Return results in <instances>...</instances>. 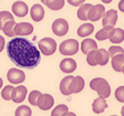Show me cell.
I'll list each match as a JSON object with an SVG mask.
<instances>
[{
    "instance_id": "cell-28",
    "label": "cell",
    "mask_w": 124,
    "mask_h": 116,
    "mask_svg": "<svg viewBox=\"0 0 124 116\" xmlns=\"http://www.w3.org/2000/svg\"><path fill=\"white\" fill-rule=\"evenodd\" d=\"M31 115H32V111L27 105L19 106L15 112V116H31Z\"/></svg>"
},
{
    "instance_id": "cell-11",
    "label": "cell",
    "mask_w": 124,
    "mask_h": 116,
    "mask_svg": "<svg viewBox=\"0 0 124 116\" xmlns=\"http://www.w3.org/2000/svg\"><path fill=\"white\" fill-rule=\"evenodd\" d=\"M27 94H28V90H27L26 86L19 85V86L13 88L12 94H11V100L15 103H21V102L26 100Z\"/></svg>"
},
{
    "instance_id": "cell-14",
    "label": "cell",
    "mask_w": 124,
    "mask_h": 116,
    "mask_svg": "<svg viewBox=\"0 0 124 116\" xmlns=\"http://www.w3.org/2000/svg\"><path fill=\"white\" fill-rule=\"evenodd\" d=\"M60 69L64 73H72L77 70V62L71 58H65L60 62Z\"/></svg>"
},
{
    "instance_id": "cell-29",
    "label": "cell",
    "mask_w": 124,
    "mask_h": 116,
    "mask_svg": "<svg viewBox=\"0 0 124 116\" xmlns=\"http://www.w3.org/2000/svg\"><path fill=\"white\" fill-rule=\"evenodd\" d=\"M69 112V107L64 104H60L57 107L53 108V111L51 113V116H63L65 113Z\"/></svg>"
},
{
    "instance_id": "cell-27",
    "label": "cell",
    "mask_w": 124,
    "mask_h": 116,
    "mask_svg": "<svg viewBox=\"0 0 124 116\" xmlns=\"http://www.w3.org/2000/svg\"><path fill=\"white\" fill-rule=\"evenodd\" d=\"M10 20H15L13 19V14L11 12H9V11H0V30L2 29L3 24H5L6 22H8V21Z\"/></svg>"
},
{
    "instance_id": "cell-21",
    "label": "cell",
    "mask_w": 124,
    "mask_h": 116,
    "mask_svg": "<svg viewBox=\"0 0 124 116\" xmlns=\"http://www.w3.org/2000/svg\"><path fill=\"white\" fill-rule=\"evenodd\" d=\"M94 31V26L92 23H83L82 26L78 28V36H82V38H86Z\"/></svg>"
},
{
    "instance_id": "cell-39",
    "label": "cell",
    "mask_w": 124,
    "mask_h": 116,
    "mask_svg": "<svg viewBox=\"0 0 124 116\" xmlns=\"http://www.w3.org/2000/svg\"><path fill=\"white\" fill-rule=\"evenodd\" d=\"M2 85H3V81H2V79L0 77V90H1V87H2Z\"/></svg>"
},
{
    "instance_id": "cell-3",
    "label": "cell",
    "mask_w": 124,
    "mask_h": 116,
    "mask_svg": "<svg viewBox=\"0 0 124 116\" xmlns=\"http://www.w3.org/2000/svg\"><path fill=\"white\" fill-rule=\"evenodd\" d=\"M80 49V44L78 42V40L75 39H68L64 40L63 42H61V44L59 45V51L63 55H74L78 53Z\"/></svg>"
},
{
    "instance_id": "cell-32",
    "label": "cell",
    "mask_w": 124,
    "mask_h": 116,
    "mask_svg": "<svg viewBox=\"0 0 124 116\" xmlns=\"http://www.w3.org/2000/svg\"><path fill=\"white\" fill-rule=\"evenodd\" d=\"M108 52L110 57H114V55H117V54H124V49L119 45H112L110 46Z\"/></svg>"
},
{
    "instance_id": "cell-31",
    "label": "cell",
    "mask_w": 124,
    "mask_h": 116,
    "mask_svg": "<svg viewBox=\"0 0 124 116\" xmlns=\"http://www.w3.org/2000/svg\"><path fill=\"white\" fill-rule=\"evenodd\" d=\"M13 88L15 87H13L12 85H7V86H5L1 90V96H2L3 100H6V101L11 100V94H12Z\"/></svg>"
},
{
    "instance_id": "cell-16",
    "label": "cell",
    "mask_w": 124,
    "mask_h": 116,
    "mask_svg": "<svg viewBox=\"0 0 124 116\" xmlns=\"http://www.w3.org/2000/svg\"><path fill=\"white\" fill-rule=\"evenodd\" d=\"M108 40L114 44H119L124 41V30L121 28H113L108 34Z\"/></svg>"
},
{
    "instance_id": "cell-37",
    "label": "cell",
    "mask_w": 124,
    "mask_h": 116,
    "mask_svg": "<svg viewBox=\"0 0 124 116\" xmlns=\"http://www.w3.org/2000/svg\"><path fill=\"white\" fill-rule=\"evenodd\" d=\"M119 10L124 12V0H121L119 2Z\"/></svg>"
},
{
    "instance_id": "cell-23",
    "label": "cell",
    "mask_w": 124,
    "mask_h": 116,
    "mask_svg": "<svg viewBox=\"0 0 124 116\" xmlns=\"http://www.w3.org/2000/svg\"><path fill=\"white\" fill-rule=\"evenodd\" d=\"M64 3H65L64 0H46L44 1V5L49 8L50 10L53 11L61 10L62 8L64 7Z\"/></svg>"
},
{
    "instance_id": "cell-43",
    "label": "cell",
    "mask_w": 124,
    "mask_h": 116,
    "mask_svg": "<svg viewBox=\"0 0 124 116\" xmlns=\"http://www.w3.org/2000/svg\"><path fill=\"white\" fill-rule=\"evenodd\" d=\"M44 1H46V0H41V2H43V3H44Z\"/></svg>"
},
{
    "instance_id": "cell-36",
    "label": "cell",
    "mask_w": 124,
    "mask_h": 116,
    "mask_svg": "<svg viewBox=\"0 0 124 116\" xmlns=\"http://www.w3.org/2000/svg\"><path fill=\"white\" fill-rule=\"evenodd\" d=\"M6 46V41H5V38L0 36V52H2L3 49Z\"/></svg>"
},
{
    "instance_id": "cell-40",
    "label": "cell",
    "mask_w": 124,
    "mask_h": 116,
    "mask_svg": "<svg viewBox=\"0 0 124 116\" xmlns=\"http://www.w3.org/2000/svg\"><path fill=\"white\" fill-rule=\"evenodd\" d=\"M102 1H103L104 3H110L112 1V0H102Z\"/></svg>"
},
{
    "instance_id": "cell-17",
    "label": "cell",
    "mask_w": 124,
    "mask_h": 116,
    "mask_svg": "<svg viewBox=\"0 0 124 116\" xmlns=\"http://www.w3.org/2000/svg\"><path fill=\"white\" fill-rule=\"evenodd\" d=\"M98 50V44H96V41L93 40V39H84L82 42H81V51L84 54L88 55L91 51H95Z\"/></svg>"
},
{
    "instance_id": "cell-8",
    "label": "cell",
    "mask_w": 124,
    "mask_h": 116,
    "mask_svg": "<svg viewBox=\"0 0 124 116\" xmlns=\"http://www.w3.org/2000/svg\"><path fill=\"white\" fill-rule=\"evenodd\" d=\"M53 104H54L53 96L50 95V94H41L38 100L37 106L42 111H48L51 107H53Z\"/></svg>"
},
{
    "instance_id": "cell-15",
    "label": "cell",
    "mask_w": 124,
    "mask_h": 116,
    "mask_svg": "<svg viewBox=\"0 0 124 116\" xmlns=\"http://www.w3.org/2000/svg\"><path fill=\"white\" fill-rule=\"evenodd\" d=\"M30 15L31 19L36 22L41 21L44 18V9L40 3H36L32 6V8L30 9Z\"/></svg>"
},
{
    "instance_id": "cell-30",
    "label": "cell",
    "mask_w": 124,
    "mask_h": 116,
    "mask_svg": "<svg viewBox=\"0 0 124 116\" xmlns=\"http://www.w3.org/2000/svg\"><path fill=\"white\" fill-rule=\"evenodd\" d=\"M41 94H42V93L40 92V91H32V92H30V93H29V96H28L29 103H30L31 105L37 106L38 100H39V97H40V95H41Z\"/></svg>"
},
{
    "instance_id": "cell-7",
    "label": "cell",
    "mask_w": 124,
    "mask_h": 116,
    "mask_svg": "<svg viewBox=\"0 0 124 116\" xmlns=\"http://www.w3.org/2000/svg\"><path fill=\"white\" fill-rule=\"evenodd\" d=\"M33 32V26L29 22H19L15 26V34L18 36H30Z\"/></svg>"
},
{
    "instance_id": "cell-24",
    "label": "cell",
    "mask_w": 124,
    "mask_h": 116,
    "mask_svg": "<svg viewBox=\"0 0 124 116\" xmlns=\"http://www.w3.org/2000/svg\"><path fill=\"white\" fill-rule=\"evenodd\" d=\"M92 6L93 5H91V3H83L82 6H80V8H79V10L77 12L78 18L83 21L88 20V13H89V10L92 8Z\"/></svg>"
},
{
    "instance_id": "cell-42",
    "label": "cell",
    "mask_w": 124,
    "mask_h": 116,
    "mask_svg": "<svg viewBox=\"0 0 124 116\" xmlns=\"http://www.w3.org/2000/svg\"><path fill=\"white\" fill-rule=\"evenodd\" d=\"M121 72H122V73H123V74H124V66H123V67H122V70H121Z\"/></svg>"
},
{
    "instance_id": "cell-2",
    "label": "cell",
    "mask_w": 124,
    "mask_h": 116,
    "mask_svg": "<svg viewBox=\"0 0 124 116\" xmlns=\"http://www.w3.org/2000/svg\"><path fill=\"white\" fill-rule=\"evenodd\" d=\"M90 87L98 92L99 96L103 98H108L111 94V86L108 82L103 77H95L90 82Z\"/></svg>"
},
{
    "instance_id": "cell-12",
    "label": "cell",
    "mask_w": 124,
    "mask_h": 116,
    "mask_svg": "<svg viewBox=\"0 0 124 116\" xmlns=\"http://www.w3.org/2000/svg\"><path fill=\"white\" fill-rule=\"evenodd\" d=\"M11 10H12V13L17 17H26L29 12V7L26 2L23 1H16L13 2L12 7H11Z\"/></svg>"
},
{
    "instance_id": "cell-26",
    "label": "cell",
    "mask_w": 124,
    "mask_h": 116,
    "mask_svg": "<svg viewBox=\"0 0 124 116\" xmlns=\"http://www.w3.org/2000/svg\"><path fill=\"white\" fill-rule=\"evenodd\" d=\"M112 29H113L112 27H103L101 30H99L98 32H96L95 39L98 41H104V40L108 39V34H110Z\"/></svg>"
},
{
    "instance_id": "cell-10",
    "label": "cell",
    "mask_w": 124,
    "mask_h": 116,
    "mask_svg": "<svg viewBox=\"0 0 124 116\" xmlns=\"http://www.w3.org/2000/svg\"><path fill=\"white\" fill-rule=\"evenodd\" d=\"M117 22V12L116 10H108L104 12L103 17H102V24L103 27H112L113 28L114 26Z\"/></svg>"
},
{
    "instance_id": "cell-1",
    "label": "cell",
    "mask_w": 124,
    "mask_h": 116,
    "mask_svg": "<svg viewBox=\"0 0 124 116\" xmlns=\"http://www.w3.org/2000/svg\"><path fill=\"white\" fill-rule=\"evenodd\" d=\"M7 53L11 61L18 66L33 69L39 64L41 53L34 44L26 38H13L7 45Z\"/></svg>"
},
{
    "instance_id": "cell-41",
    "label": "cell",
    "mask_w": 124,
    "mask_h": 116,
    "mask_svg": "<svg viewBox=\"0 0 124 116\" xmlns=\"http://www.w3.org/2000/svg\"><path fill=\"white\" fill-rule=\"evenodd\" d=\"M121 115L124 116V105H123V107H122V109H121Z\"/></svg>"
},
{
    "instance_id": "cell-19",
    "label": "cell",
    "mask_w": 124,
    "mask_h": 116,
    "mask_svg": "<svg viewBox=\"0 0 124 116\" xmlns=\"http://www.w3.org/2000/svg\"><path fill=\"white\" fill-rule=\"evenodd\" d=\"M106 107H108V103H106V100L103 97L96 98L92 103V109L95 114H102Z\"/></svg>"
},
{
    "instance_id": "cell-22",
    "label": "cell",
    "mask_w": 124,
    "mask_h": 116,
    "mask_svg": "<svg viewBox=\"0 0 124 116\" xmlns=\"http://www.w3.org/2000/svg\"><path fill=\"white\" fill-rule=\"evenodd\" d=\"M74 76H72V75H68V76L63 77L62 79V81L60 82V92L63 94V95L68 96L70 95V83H71V81H72V79Z\"/></svg>"
},
{
    "instance_id": "cell-9",
    "label": "cell",
    "mask_w": 124,
    "mask_h": 116,
    "mask_svg": "<svg viewBox=\"0 0 124 116\" xmlns=\"http://www.w3.org/2000/svg\"><path fill=\"white\" fill-rule=\"evenodd\" d=\"M104 12H105V8L103 5H95L92 6L88 13V20L90 21H98L102 19Z\"/></svg>"
},
{
    "instance_id": "cell-35",
    "label": "cell",
    "mask_w": 124,
    "mask_h": 116,
    "mask_svg": "<svg viewBox=\"0 0 124 116\" xmlns=\"http://www.w3.org/2000/svg\"><path fill=\"white\" fill-rule=\"evenodd\" d=\"M67 1L73 7H80V6H82L84 3L85 0H67Z\"/></svg>"
},
{
    "instance_id": "cell-13",
    "label": "cell",
    "mask_w": 124,
    "mask_h": 116,
    "mask_svg": "<svg viewBox=\"0 0 124 116\" xmlns=\"http://www.w3.org/2000/svg\"><path fill=\"white\" fill-rule=\"evenodd\" d=\"M84 80H83V77H81L80 75H78V76H74L70 83V94H75V93H80L81 91L84 88Z\"/></svg>"
},
{
    "instance_id": "cell-25",
    "label": "cell",
    "mask_w": 124,
    "mask_h": 116,
    "mask_svg": "<svg viewBox=\"0 0 124 116\" xmlns=\"http://www.w3.org/2000/svg\"><path fill=\"white\" fill-rule=\"evenodd\" d=\"M15 26H16V21L15 20H10L6 22L3 24L2 29L1 30L3 31V33L7 36H16L15 34Z\"/></svg>"
},
{
    "instance_id": "cell-5",
    "label": "cell",
    "mask_w": 124,
    "mask_h": 116,
    "mask_svg": "<svg viewBox=\"0 0 124 116\" xmlns=\"http://www.w3.org/2000/svg\"><path fill=\"white\" fill-rule=\"evenodd\" d=\"M52 31L53 33L58 36H63L68 33L69 31V23L65 19H55L52 23Z\"/></svg>"
},
{
    "instance_id": "cell-38",
    "label": "cell",
    "mask_w": 124,
    "mask_h": 116,
    "mask_svg": "<svg viewBox=\"0 0 124 116\" xmlns=\"http://www.w3.org/2000/svg\"><path fill=\"white\" fill-rule=\"evenodd\" d=\"M63 116H77L74 113H72V112H68V113H65Z\"/></svg>"
},
{
    "instance_id": "cell-6",
    "label": "cell",
    "mask_w": 124,
    "mask_h": 116,
    "mask_svg": "<svg viewBox=\"0 0 124 116\" xmlns=\"http://www.w3.org/2000/svg\"><path fill=\"white\" fill-rule=\"evenodd\" d=\"M7 79L12 84H21V83L24 82V80H26V74L21 70L12 67V69H10L8 71Z\"/></svg>"
},
{
    "instance_id": "cell-34",
    "label": "cell",
    "mask_w": 124,
    "mask_h": 116,
    "mask_svg": "<svg viewBox=\"0 0 124 116\" xmlns=\"http://www.w3.org/2000/svg\"><path fill=\"white\" fill-rule=\"evenodd\" d=\"M95 51H91L90 53L86 55V62H88V64L91 65V66H95V65H98L96 64V61H95Z\"/></svg>"
},
{
    "instance_id": "cell-20",
    "label": "cell",
    "mask_w": 124,
    "mask_h": 116,
    "mask_svg": "<svg viewBox=\"0 0 124 116\" xmlns=\"http://www.w3.org/2000/svg\"><path fill=\"white\" fill-rule=\"evenodd\" d=\"M111 64L115 72H121L122 67L124 66V54H117L112 57Z\"/></svg>"
},
{
    "instance_id": "cell-4",
    "label": "cell",
    "mask_w": 124,
    "mask_h": 116,
    "mask_svg": "<svg viewBox=\"0 0 124 116\" xmlns=\"http://www.w3.org/2000/svg\"><path fill=\"white\" fill-rule=\"evenodd\" d=\"M38 49L41 54L52 55L57 51V42L52 38H43L38 42Z\"/></svg>"
},
{
    "instance_id": "cell-33",
    "label": "cell",
    "mask_w": 124,
    "mask_h": 116,
    "mask_svg": "<svg viewBox=\"0 0 124 116\" xmlns=\"http://www.w3.org/2000/svg\"><path fill=\"white\" fill-rule=\"evenodd\" d=\"M115 98L121 103H124V86H119V87L115 90Z\"/></svg>"
},
{
    "instance_id": "cell-44",
    "label": "cell",
    "mask_w": 124,
    "mask_h": 116,
    "mask_svg": "<svg viewBox=\"0 0 124 116\" xmlns=\"http://www.w3.org/2000/svg\"><path fill=\"white\" fill-rule=\"evenodd\" d=\"M111 116H116V115H111Z\"/></svg>"
},
{
    "instance_id": "cell-18",
    "label": "cell",
    "mask_w": 124,
    "mask_h": 116,
    "mask_svg": "<svg viewBox=\"0 0 124 116\" xmlns=\"http://www.w3.org/2000/svg\"><path fill=\"white\" fill-rule=\"evenodd\" d=\"M108 60H110V55L108 52L105 49H98L95 51V61L96 64L99 65H106L108 64Z\"/></svg>"
}]
</instances>
